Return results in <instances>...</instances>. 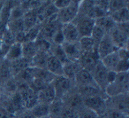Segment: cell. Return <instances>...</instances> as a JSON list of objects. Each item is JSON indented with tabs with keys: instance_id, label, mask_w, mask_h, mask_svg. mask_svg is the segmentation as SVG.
Listing matches in <instances>:
<instances>
[{
	"instance_id": "6",
	"label": "cell",
	"mask_w": 129,
	"mask_h": 118,
	"mask_svg": "<svg viewBox=\"0 0 129 118\" xmlns=\"http://www.w3.org/2000/svg\"><path fill=\"white\" fill-rule=\"evenodd\" d=\"M92 76H93L94 82L95 84L102 90L103 91H104L105 88L108 85L107 82V75H108V70L105 68V67L103 65V63L101 62V61H99L97 62V64L95 65V68L93 69V71L91 72Z\"/></svg>"
},
{
	"instance_id": "3",
	"label": "cell",
	"mask_w": 129,
	"mask_h": 118,
	"mask_svg": "<svg viewBox=\"0 0 129 118\" xmlns=\"http://www.w3.org/2000/svg\"><path fill=\"white\" fill-rule=\"evenodd\" d=\"M107 100L108 97L105 93H103L101 95L84 98L82 99V101L83 106L86 108L93 111L97 115H99L107 110Z\"/></svg>"
},
{
	"instance_id": "46",
	"label": "cell",
	"mask_w": 129,
	"mask_h": 118,
	"mask_svg": "<svg viewBox=\"0 0 129 118\" xmlns=\"http://www.w3.org/2000/svg\"><path fill=\"white\" fill-rule=\"evenodd\" d=\"M118 54V57L120 60H125V61H129V57H128V50L127 48H121L118 49L117 51Z\"/></svg>"
},
{
	"instance_id": "4",
	"label": "cell",
	"mask_w": 129,
	"mask_h": 118,
	"mask_svg": "<svg viewBox=\"0 0 129 118\" xmlns=\"http://www.w3.org/2000/svg\"><path fill=\"white\" fill-rule=\"evenodd\" d=\"M73 23L75 25L76 29H77L80 38L88 37V36H91L92 30L95 26V20L86 16V15H81L78 13Z\"/></svg>"
},
{
	"instance_id": "12",
	"label": "cell",
	"mask_w": 129,
	"mask_h": 118,
	"mask_svg": "<svg viewBox=\"0 0 129 118\" xmlns=\"http://www.w3.org/2000/svg\"><path fill=\"white\" fill-rule=\"evenodd\" d=\"M63 102H64V106L70 107V108L74 109V111L77 112L78 110L83 107V101L82 98L81 97V95L78 93V91H76V87L71 91L70 93L67 95L63 99Z\"/></svg>"
},
{
	"instance_id": "5",
	"label": "cell",
	"mask_w": 129,
	"mask_h": 118,
	"mask_svg": "<svg viewBox=\"0 0 129 118\" xmlns=\"http://www.w3.org/2000/svg\"><path fill=\"white\" fill-rule=\"evenodd\" d=\"M79 6L80 1H73L71 4L67 7L63 8V9L58 10L57 14V20L60 24H67L71 23L74 21L76 16L78 15L79 12Z\"/></svg>"
},
{
	"instance_id": "17",
	"label": "cell",
	"mask_w": 129,
	"mask_h": 118,
	"mask_svg": "<svg viewBox=\"0 0 129 118\" xmlns=\"http://www.w3.org/2000/svg\"><path fill=\"white\" fill-rule=\"evenodd\" d=\"M74 84L76 87H81V86H86V85H90V84H95L94 82L93 76L92 74L89 71L81 68L79 72L77 73V75L74 77Z\"/></svg>"
},
{
	"instance_id": "33",
	"label": "cell",
	"mask_w": 129,
	"mask_h": 118,
	"mask_svg": "<svg viewBox=\"0 0 129 118\" xmlns=\"http://www.w3.org/2000/svg\"><path fill=\"white\" fill-rule=\"evenodd\" d=\"M8 30L13 34V36H16L18 33L22 32V31H25L24 29V25H23V22H22V18L21 19H18V20H13V21H9L6 25Z\"/></svg>"
},
{
	"instance_id": "37",
	"label": "cell",
	"mask_w": 129,
	"mask_h": 118,
	"mask_svg": "<svg viewBox=\"0 0 129 118\" xmlns=\"http://www.w3.org/2000/svg\"><path fill=\"white\" fill-rule=\"evenodd\" d=\"M40 35V24L25 30L26 42H35Z\"/></svg>"
},
{
	"instance_id": "29",
	"label": "cell",
	"mask_w": 129,
	"mask_h": 118,
	"mask_svg": "<svg viewBox=\"0 0 129 118\" xmlns=\"http://www.w3.org/2000/svg\"><path fill=\"white\" fill-rule=\"evenodd\" d=\"M79 44L80 49L81 51V53H85V52H91L94 50L96 49V46L95 45V42L93 41L90 36L88 37H81L78 41Z\"/></svg>"
},
{
	"instance_id": "25",
	"label": "cell",
	"mask_w": 129,
	"mask_h": 118,
	"mask_svg": "<svg viewBox=\"0 0 129 118\" xmlns=\"http://www.w3.org/2000/svg\"><path fill=\"white\" fill-rule=\"evenodd\" d=\"M38 52L35 42H25L22 44V57L25 58L30 64V61Z\"/></svg>"
},
{
	"instance_id": "26",
	"label": "cell",
	"mask_w": 129,
	"mask_h": 118,
	"mask_svg": "<svg viewBox=\"0 0 129 118\" xmlns=\"http://www.w3.org/2000/svg\"><path fill=\"white\" fill-rule=\"evenodd\" d=\"M50 53H43V52H38L35 55V57L31 60L30 67L35 68H39V69H46V63L47 58Z\"/></svg>"
},
{
	"instance_id": "50",
	"label": "cell",
	"mask_w": 129,
	"mask_h": 118,
	"mask_svg": "<svg viewBox=\"0 0 129 118\" xmlns=\"http://www.w3.org/2000/svg\"><path fill=\"white\" fill-rule=\"evenodd\" d=\"M6 25H7V24L3 22L2 21L0 20V39H1V37H2L3 35H4L5 31L6 30V28H7Z\"/></svg>"
},
{
	"instance_id": "10",
	"label": "cell",
	"mask_w": 129,
	"mask_h": 118,
	"mask_svg": "<svg viewBox=\"0 0 129 118\" xmlns=\"http://www.w3.org/2000/svg\"><path fill=\"white\" fill-rule=\"evenodd\" d=\"M61 26H62V24L59 23L57 21L44 22L40 24V35L50 42L52 36L61 29Z\"/></svg>"
},
{
	"instance_id": "11",
	"label": "cell",
	"mask_w": 129,
	"mask_h": 118,
	"mask_svg": "<svg viewBox=\"0 0 129 118\" xmlns=\"http://www.w3.org/2000/svg\"><path fill=\"white\" fill-rule=\"evenodd\" d=\"M99 61L100 60H99V57L96 52V49H95L91 52L81 53V56L79 60V63L81 66V68L91 73Z\"/></svg>"
},
{
	"instance_id": "44",
	"label": "cell",
	"mask_w": 129,
	"mask_h": 118,
	"mask_svg": "<svg viewBox=\"0 0 129 118\" xmlns=\"http://www.w3.org/2000/svg\"><path fill=\"white\" fill-rule=\"evenodd\" d=\"M71 2H72V0H57V1H53V4L57 8V10H60L68 6L71 4Z\"/></svg>"
},
{
	"instance_id": "22",
	"label": "cell",
	"mask_w": 129,
	"mask_h": 118,
	"mask_svg": "<svg viewBox=\"0 0 129 118\" xmlns=\"http://www.w3.org/2000/svg\"><path fill=\"white\" fill-rule=\"evenodd\" d=\"M119 61H120V59H119V57H118V54L116 51V52H112V53L109 54V55L103 58V59L101 60V62L103 63V65L105 67V68L108 71H115L116 67Z\"/></svg>"
},
{
	"instance_id": "27",
	"label": "cell",
	"mask_w": 129,
	"mask_h": 118,
	"mask_svg": "<svg viewBox=\"0 0 129 118\" xmlns=\"http://www.w3.org/2000/svg\"><path fill=\"white\" fill-rule=\"evenodd\" d=\"M22 22H23L24 29L25 30H27V29H31V28L39 24L37 20V16H36V13L35 11L26 12L24 13L23 17H22Z\"/></svg>"
},
{
	"instance_id": "51",
	"label": "cell",
	"mask_w": 129,
	"mask_h": 118,
	"mask_svg": "<svg viewBox=\"0 0 129 118\" xmlns=\"http://www.w3.org/2000/svg\"><path fill=\"white\" fill-rule=\"evenodd\" d=\"M38 118H50V116H46V117H38Z\"/></svg>"
},
{
	"instance_id": "42",
	"label": "cell",
	"mask_w": 129,
	"mask_h": 118,
	"mask_svg": "<svg viewBox=\"0 0 129 118\" xmlns=\"http://www.w3.org/2000/svg\"><path fill=\"white\" fill-rule=\"evenodd\" d=\"M129 68V61L125 60H120L116 67L115 72L117 73H123V72H128Z\"/></svg>"
},
{
	"instance_id": "7",
	"label": "cell",
	"mask_w": 129,
	"mask_h": 118,
	"mask_svg": "<svg viewBox=\"0 0 129 118\" xmlns=\"http://www.w3.org/2000/svg\"><path fill=\"white\" fill-rule=\"evenodd\" d=\"M107 107L111 108L117 109L120 112L125 114H128L129 111V100H128V93L118 95V96L108 98L107 100Z\"/></svg>"
},
{
	"instance_id": "16",
	"label": "cell",
	"mask_w": 129,
	"mask_h": 118,
	"mask_svg": "<svg viewBox=\"0 0 129 118\" xmlns=\"http://www.w3.org/2000/svg\"><path fill=\"white\" fill-rule=\"evenodd\" d=\"M36 94L38 101L45 102V103H48V104H50L56 99L55 91H54V87L52 85V83L48 84V85H46L44 88L41 89L40 91H36Z\"/></svg>"
},
{
	"instance_id": "13",
	"label": "cell",
	"mask_w": 129,
	"mask_h": 118,
	"mask_svg": "<svg viewBox=\"0 0 129 118\" xmlns=\"http://www.w3.org/2000/svg\"><path fill=\"white\" fill-rule=\"evenodd\" d=\"M61 31L64 36V42L67 43H77L80 39L77 29L73 22L63 24L61 26Z\"/></svg>"
},
{
	"instance_id": "15",
	"label": "cell",
	"mask_w": 129,
	"mask_h": 118,
	"mask_svg": "<svg viewBox=\"0 0 129 118\" xmlns=\"http://www.w3.org/2000/svg\"><path fill=\"white\" fill-rule=\"evenodd\" d=\"M62 48L69 61L79 62V60L81 56V51L80 49L78 42L77 43H67V42H64L62 45Z\"/></svg>"
},
{
	"instance_id": "31",
	"label": "cell",
	"mask_w": 129,
	"mask_h": 118,
	"mask_svg": "<svg viewBox=\"0 0 129 118\" xmlns=\"http://www.w3.org/2000/svg\"><path fill=\"white\" fill-rule=\"evenodd\" d=\"M12 77L9 62L4 59L0 62V85Z\"/></svg>"
},
{
	"instance_id": "34",
	"label": "cell",
	"mask_w": 129,
	"mask_h": 118,
	"mask_svg": "<svg viewBox=\"0 0 129 118\" xmlns=\"http://www.w3.org/2000/svg\"><path fill=\"white\" fill-rule=\"evenodd\" d=\"M35 44H36L38 52H43V53H50L51 43L50 41H48L47 39H45L44 37H43L41 35L38 36V37L35 41Z\"/></svg>"
},
{
	"instance_id": "20",
	"label": "cell",
	"mask_w": 129,
	"mask_h": 118,
	"mask_svg": "<svg viewBox=\"0 0 129 118\" xmlns=\"http://www.w3.org/2000/svg\"><path fill=\"white\" fill-rule=\"evenodd\" d=\"M29 110L31 111L35 118L50 116V104L45 103V102L37 101L36 105Z\"/></svg>"
},
{
	"instance_id": "49",
	"label": "cell",
	"mask_w": 129,
	"mask_h": 118,
	"mask_svg": "<svg viewBox=\"0 0 129 118\" xmlns=\"http://www.w3.org/2000/svg\"><path fill=\"white\" fill-rule=\"evenodd\" d=\"M117 75V72L115 71H108V75H107V82L108 84H111L113 81L115 80Z\"/></svg>"
},
{
	"instance_id": "14",
	"label": "cell",
	"mask_w": 129,
	"mask_h": 118,
	"mask_svg": "<svg viewBox=\"0 0 129 118\" xmlns=\"http://www.w3.org/2000/svg\"><path fill=\"white\" fill-rule=\"evenodd\" d=\"M64 65L56 57L51 54H49L47 58L46 70H48L54 76H62L64 75Z\"/></svg>"
},
{
	"instance_id": "47",
	"label": "cell",
	"mask_w": 129,
	"mask_h": 118,
	"mask_svg": "<svg viewBox=\"0 0 129 118\" xmlns=\"http://www.w3.org/2000/svg\"><path fill=\"white\" fill-rule=\"evenodd\" d=\"M0 118H14V115L8 113L4 107L0 106Z\"/></svg>"
},
{
	"instance_id": "9",
	"label": "cell",
	"mask_w": 129,
	"mask_h": 118,
	"mask_svg": "<svg viewBox=\"0 0 129 118\" xmlns=\"http://www.w3.org/2000/svg\"><path fill=\"white\" fill-rule=\"evenodd\" d=\"M118 50V49L112 43V41L111 40L110 36H108V34H106L104 36V38L99 42V44L96 46V52L100 61L105 56L109 55V54L112 53V52H116Z\"/></svg>"
},
{
	"instance_id": "21",
	"label": "cell",
	"mask_w": 129,
	"mask_h": 118,
	"mask_svg": "<svg viewBox=\"0 0 129 118\" xmlns=\"http://www.w3.org/2000/svg\"><path fill=\"white\" fill-rule=\"evenodd\" d=\"M81 68H82L78 61H69L68 62H67L64 65V68H63L64 69V76L74 81L75 75Z\"/></svg>"
},
{
	"instance_id": "45",
	"label": "cell",
	"mask_w": 129,
	"mask_h": 118,
	"mask_svg": "<svg viewBox=\"0 0 129 118\" xmlns=\"http://www.w3.org/2000/svg\"><path fill=\"white\" fill-rule=\"evenodd\" d=\"M14 118H35L29 109H24L14 115Z\"/></svg>"
},
{
	"instance_id": "18",
	"label": "cell",
	"mask_w": 129,
	"mask_h": 118,
	"mask_svg": "<svg viewBox=\"0 0 129 118\" xmlns=\"http://www.w3.org/2000/svg\"><path fill=\"white\" fill-rule=\"evenodd\" d=\"M9 67L10 70H11L12 76L15 77L21 71H23L24 69L30 67V64H29V62L25 58L20 57L19 59L14 60V61H9Z\"/></svg>"
},
{
	"instance_id": "23",
	"label": "cell",
	"mask_w": 129,
	"mask_h": 118,
	"mask_svg": "<svg viewBox=\"0 0 129 118\" xmlns=\"http://www.w3.org/2000/svg\"><path fill=\"white\" fill-rule=\"evenodd\" d=\"M20 57H22V45L15 42L10 46V48L6 52V55H5V60L9 62V61H14Z\"/></svg>"
},
{
	"instance_id": "2",
	"label": "cell",
	"mask_w": 129,
	"mask_h": 118,
	"mask_svg": "<svg viewBox=\"0 0 129 118\" xmlns=\"http://www.w3.org/2000/svg\"><path fill=\"white\" fill-rule=\"evenodd\" d=\"M52 85H53L54 91H55L56 99L57 100H63L76 87L74 81L64 76V75L56 76L52 81Z\"/></svg>"
},
{
	"instance_id": "41",
	"label": "cell",
	"mask_w": 129,
	"mask_h": 118,
	"mask_svg": "<svg viewBox=\"0 0 129 118\" xmlns=\"http://www.w3.org/2000/svg\"><path fill=\"white\" fill-rule=\"evenodd\" d=\"M108 118H127L128 114H125L124 113L120 112V111L117 110V109L111 108V107H107V111H106Z\"/></svg>"
},
{
	"instance_id": "28",
	"label": "cell",
	"mask_w": 129,
	"mask_h": 118,
	"mask_svg": "<svg viewBox=\"0 0 129 118\" xmlns=\"http://www.w3.org/2000/svg\"><path fill=\"white\" fill-rule=\"evenodd\" d=\"M50 54H51V55H53L54 57L57 58L63 65H64L66 63L69 61L68 58H67V56L66 55L64 50H63L62 45L51 44L50 49Z\"/></svg>"
},
{
	"instance_id": "35",
	"label": "cell",
	"mask_w": 129,
	"mask_h": 118,
	"mask_svg": "<svg viewBox=\"0 0 129 118\" xmlns=\"http://www.w3.org/2000/svg\"><path fill=\"white\" fill-rule=\"evenodd\" d=\"M128 6V1L124 0H111L108 1V14L114 13L119 9Z\"/></svg>"
},
{
	"instance_id": "40",
	"label": "cell",
	"mask_w": 129,
	"mask_h": 118,
	"mask_svg": "<svg viewBox=\"0 0 129 118\" xmlns=\"http://www.w3.org/2000/svg\"><path fill=\"white\" fill-rule=\"evenodd\" d=\"M59 118H77V112L67 106H64Z\"/></svg>"
},
{
	"instance_id": "32",
	"label": "cell",
	"mask_w": 129,
	"mask_h": 118,
	"mask_svg": "<svg viewBox=\"0 0 129 118\" xmlns=\"http://www.w3.org/2000/svg\"><path fill=\"white\" fill-rule=\"evenodd\" d=\"M13 4H14V1H4V4L0 11V20L6 24L10 21L11 11Z\"/></svg>"
},
{
	"instance_id": "1",
	"label": "cell",
	"mask_w": 129,
	"mask_h": 118,
	"mask_svg": "<svg viewBox=\"0 0 129 118\" xmlns=\"http://www.w3.org/2000/svg\"><path fill=\"white\" fill-rule=\"evenodd\" d=\"M129 90V75L128 72L117 73L116 78L111 84H108L104 90V93L108 98L118 95L128 93Z\"/></svg>"
},
{
	"instance_id": "19",
	"label": "cell",
	"mask_w": 129,
	"mask_h": 118,
	"mask_svg": "<svg viewBox=\"0 0 129 118\" xmlns=\"http://www.w3.org/2000/svg\"><path fill=\"white\" fill-rule=\"evenodd\" d=\"M76 91H78L82 99L88 98V97L96 96L104 93L96 84H90V85L81 86V87H76Z\"/></svg>"
},
{
	"instance_id": "39",
	"label": "cell",
	"mask_w": 129,
	"mask_h": 118,
	"mask_svg": "<svg viewBox=\"0 0 129 118\" xmlns=\"http://www.w3.org/2000/svg\"><path fill=\"white\" fill-rule=\"evenodd\" d=\"M77 118H97V114L93 111L83 107L77 111Z\"/></svg>"
},
{
	"instance_id": "38",
	"label": "cell",
	"mask_w": 129,
	"mask_h": 118,
	"mask_svg": "<svg viewBox=\"0 0 129 118\" xmlns=\"http://www.w3.org/2000/svg\"><path fill=\"white\" fill-rule=\"evenodd\" d=\"M106 34H107V33H106L104 29H102L101 28H99L98 26L95 25L94 26L93 30H92L90 37H91L92 39H93V41L95 42V46H97V45L99 44V42L104 38V36H105Z\"/></svg>"
},
{
	"instance_id": "30",
	"label": "cell",
	"mask_w": 129,
	"mask_h": 118,
	"mask_svg": "<svg viewBox=\"0 0 129 118\" xmlns=\"http://www.w3.org/2000/svg\"><path fill=\"white\" fill-rule=\"evenodd\" d=\"M95 25L98 26L99 28L104 29L106 33H108L115 25H116V24H115V22L111 20V18L109 16V15H106V16L96 19V20L95 21Z\"/></svg>"
},
{
	"instance_id": "8",
	"label": "cell",
	"mask_w": 129,
	"mask_h": 118,
	"mask_svg": "<svg viewBox=\"0 0 129 118\" xmlns=\"http://www.w3.org/2000/svg\"><path fill=\"white\" fill-rule=\"evenodd\" d=\"M107 34L110 36L111 41H112V43L114 44L115 46L118 49L127 48L129 35L123 32L117 25H115Z\"/></svg>"
},
{
	"instance_id": "48",
	"label": "cell",
	"mask_w": 129,
	"mask_h": 118,
	"mask_svg": "<svg viewBox=\"0 0 129 118\" xmlns=\"http://www.w3.org/2000/svg\"><path fill=\"white\" fill-rule=\"evenodd\" d=\"M123 32H125V34L129 35V22H125V23L121 24H116Z\"/></svg>"
},
{
	"instance_id": "43",
	"label": "cell",
	"mask_w": 129,
	"mask_h": 118,
	"mask_svg": "<svg viewBox=\"0 0 129 118\" xmlns=\"http://www.w3.org/2000/svg\"><path fill=\"white\" fill-rule=\"evenodd\" d=\"M51 44H54V45H62L64 43V36L62 34V31H61V29L52 36L51 38Z\"/></svg>"
},
{
	"instance_id": "24",
	"label": "cell",
	"mask_w": 129,
	"mask_h": 118,
	"mask_svg": "<svg viewBox=\"0 0 129 118\" xmlns=\"http://www.w3.org/2000/svg\"><path fill=\"white\" fill-rule=\"evenodd\" d=\"M111 20L115 22V24H121L125 22H129V9L127 7H124L114 13L109 14Z\"/></svg>"
},
{
	"instance_id": "36",
	"label": "cell",
	"mask_w": 129,
	"mask_h": 118,
	"mask_svg": "<svg viewBox=\"0 0 129 118\" xmlns=\"http://www.w3.org/2000/svg\"><path fill=\"white\" fill-rule=\"evenodd\" d=\"M24 13H25V11L22 9L20 1H14V4H13V7H12L10 21L21 19L22 17H23Z\"/></svg>"
}]
</instances>
